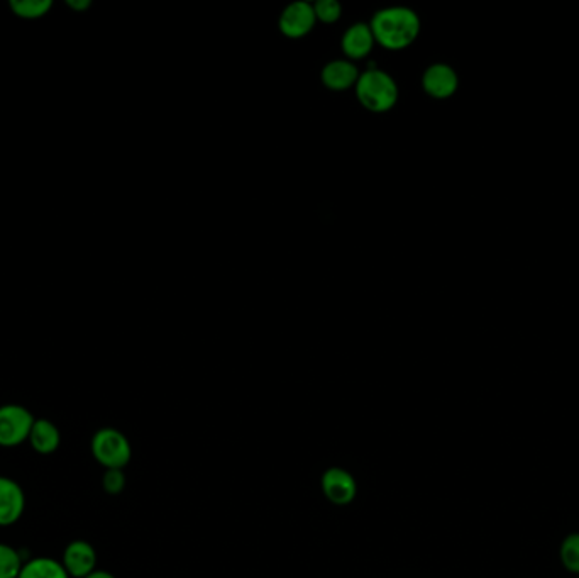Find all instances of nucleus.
<instances>
[{
    "mask_svg": "<svg viewBox=\"0 0 579 578\" xmlns=\"http://www.w3.org/2000/svg\"><path fill=\"white\" fill-rule=\"evenodd\" d=\"M419 31V17L405 7H392L378 12L371 23V33L375 36V41L388 50H402L412 45L419 36Z\"/></svg>",
    "mask_w": 579,
    "mask_h": 578,
    "instance_id": "f257e3e1",
    "label": "nucleus"
},
{
    "mask_svg": "<svg viewBox=\"0 0 579 578\" xmlns=\"http://www.w3.org/2000/svg\"><path fill=\"white\" fill-rule=\"evenodd\" d=\"M358 97L366 109L373 112H385L395 106L398 89L390 75L370 70L358 80Z\"/></svg>",
    "mask_w": 579,
    "mask_h": 578,
    "instance_id": "f03ea898",
    "label": "nucleus"
},
{
    "mask_svg": "<svg viewBox=\"0 0 579 578\" xmlns=\"http://www.w3.org/2000/svg\"><path fill=\"white\" fill-rule=\"evenodd\" d=\"M92 455L105 470H111V468L122 470L127 463L131 462L133 448L121 431L114 428H102L92 438Z\"/></svg>",
    "mask_w": 579,
    "mask_h": 578,
    "instance_id": "7ed1b4c3",
    "label": "nucleus"
},
{
    "mask_svg": "<svg viewBox=\"0 0 579 578\" xmlns=\"http://www.w3.org/2000/svg\"><path fill=\"white\" fill-rule=\"evenodd\" d=\"M33 414L23 406L7 404L0 407V446L14 448L29 440L33 429Z\"/></svg>",
    "mask_w": 579,
    "mask_h": 578,
    "instance_id": "20e7f679",
    "label": "nucleus"
},
{
    "mask_svg": "<svg viewBox=\"0 0 579 578\" xmlns=\"http://www.w3.org/2000/svg\"><path fill=\"white\" fill-rule=\"evenodd\" d=\"M320 485L327 501L332 502L334 506H348L358 495L356 478L344 468H327Z\"/></svg>",
    "mask_w": 579,
    "mask_h": 578,
    "instance_id": "39448f33",
    "label": "nucleus"
},
{
    "mask_svg": "<svg viewBox=\"0 0 579 578\" xmlns=\"http://www.w3.org/2000/svg\"><path fill=\"white\" fill-rule=\"evenodd\" d=\"M63 567L70 578L89 577L97 567V553L94 546L87 541H73L63 553Z\"/></svg>",
    "mask_w": 579,
    "mask_h": 578,
    "instance_id": "423d86ee",
    "label": "nucleus"
},
{
    "mask_svg": "<svg viewBox=\"0 0 579 578\" xmlns=\"http://www.w3.org/2000/svg\"><path fill=\"white\" fill-rule=\"evenodd\" d=\"M26 507V497H24L21 485L14 482L12 478L0 477V526H12L23 516Z\"/></svg>",
    "mask_w": 579,
    "mask_h": 578,
    "instance_id": "0eeeda50",
    "label": "nucleus"
},
{
    "mask_svg": "<svg viewBox=\"0 0 579 578\" xmlns=\"http://www.w3.org/2000/svg\"><path fill=\"white\" fill-rule=\"evenodd\" d=\"M314 7L307 2H295L288 6L280 17V29L288 38H302L314 28Z\"/></svg>",
    "mask_w": 579,
    "mask_h": 578,
    "instance_id": "6e6552de",
    "label": "nucleus"
},
{
    "mask_svg": "<svg viewBox=\"0 0 579 578\" xmlns=\"http://www.w3.org/2000/svg\"><path fill=\"white\" fill-rule=\"evenodd\" d=\"M458 73L449 65H432L424 75V89L434 99H449L458 90Z\"/></svg>",
    "mask_w": 579,
    "mask_h": 578,
    "instance_id": "1a4fd4ad",
    "label": "nucleus"
},
{
    "mask_svg": "<svg viewBox=\"0 0 579 578\" xmlns=\"http://www.w3.org/2000/svg\"><path fill=\"white\" fill-rule=\"evenodd\" d=\"M28 441L39 455H51L60 446L61 434L55 424L48 419H36Z\"/></svg>",
    "mask_w": 579,
    "mask_h": 578,
    "instance_id": "9d476101",
    "label": "nucleus"
},
{
    "mask_svg": "<svg viewBox=\"0 0 579 578\" xmlns=\"http://www.w3.org/2000/svg\"><path fill=\"white\" fill-rule=\"evenodd\" d=\"M373 43H375V36L371 33V28L364 24H356L344 34L342 48L351 58H363L370 53Z\"/></svg>",
    "mask_w": 579,
    "mask_h": 578,
    "instance_id": "9b49d317",
    "label": "nucleus"
},
{
    "mask_svg": "<svg viewBox=\"0 0 579 578\" xmlns=\"http://www.w3.org/2000/svg\"><path fill=\"white\" fill-rule=\"evenodd\" d=\"M324 84L332 90H344L358 80V70L348 62L329 63L322 72Z\"/></svg>",
    "mask_w": 579,
    "mask_h": 578,
    "instance_id": "f8f14e48",
    "label": "nucleus"
},
{
    "mask_svg": "<svg viewBox=\"0 0 579 578\" xmlns=\"http://www.w3.org/2000/svg\"><path fill=\"white\" fill-rule=\"evenodd\" d=\"M17 578H70L63 563L53 558H34L24 565Z\"/></svg>",
    "mask_w": 579,
    "mask_h": 578,
    "instance_id": "ddd939ff",
    "label": "nucleus"
},
{
    "mask_svg": "<svg viewBox=\"0 0 579 578\" xmlns=\"http://www.w3.org/2000/svg\"><path fill=\"white\" fill-rule=\"evenodd\" d=\"M9 7L17 17L33 21V19L45 17L51 11L53 2L51 0H11Z\"/></svg>",
    "mask_w": 579,
    "mask_h": 578,
    "instance_id": "4468645a",
    "label": "nucleus"
},
{
    "mask_svg": "<svg viewBox=\"0 0 579 578\" xmlns=\"http://www.w3.org/2000/svg\"><path fill=\"white\" fill-rule=\"evenodd\" d=\"M559 558L568 572L579 575V533H571L564 538L559 548Z\"/></svg>",
    "mask_w": 579,
    "mask_h": 578,
    "instance_id": "2eb2a0df",
    "label": "nucleus"
},
{
    "mask_svg": "<svg viewBox=\"0 0 579 578\" xmlns=\"http://www.w3.org/2000/svg\"><path fill=\"white\" fill-rule=\"evenodd\" d=\"M23 567L19 553L12 546L0 543V578H17Z\"/></svg>",
    "mask_w": 579,
    "mask_h": 578,
    "instance_id": "dca6fc26",
    "label": "nucleus"
},
{
    "mask_svg": "<svg viewBox=\"0 0 579 578\" xmlns=\"http://www.w3.org/2000/svg\"><path fill=\"white\" fill-rule=\"evenodd\" d=\"M102 487H104L107 494H121L124 487H126V475L119 468L105 470L104 477H102Z\"/></svg>",
    "mask_w": 579,
    "mask_h": 578,
    "instance_id": "f3484780",
    "label": "nucleus"
},
{
    "mask_svg": "<svg viewBox=\"0 0 579 578\" xmlns=\"http://www.w3.org/2000/svg\"><path fill=\"white\" fill-rule=\"evenodd\" d=\"M315 17L324 23H334L341 16V6L336 0H320L314 6Z\"/></svg>",
    "mask_w": 579,
    "mask_h": 578,
    "instance_id": "a211bd4d",
    "label": "nucleus"
},
{
    "mask_svg": "<svg viewBox=\"0 0 579 578\" xmlns=\"http://www.w3.org/2000/svg\"><path fill=\"white\" fill-rule=\"evenodd\" d=\"M67 4L72 7V9H75V11L80 12L87 11V9L92 6L90 0H68Z\"/></svg>",
    "mask_w": 579,
    "mask_h": 578,
    "instance_id": "6ab92c4d",
    "label": "nucleus"
},
{
    "mask_svg": "<svg viewBox=\"0 0 579 578\" xmlns=\"http://www.w3.org/2000/svg\"><path fill=\"white\" fill-rule=\"evenodd\" d=\"M85 578H116L112 573L104 572V570H95L94 573H90L89 577Z\"/></svg>",
    "mask_w": 579,
    "mask_h": 578,
    "instance_id": "aec40b11",
    "label": "nucleus"
},
{
    "mask_svg": "<svg viewBox=\"0 0 579 578\" xmlns=\"http://www.w3.org/2000/svg\"><path fill=\"white\" fill-rule=\"evenodd\" d=\"M578 577H579V575H578Z\"/></svg>",
    "mask_w": 579,
    "mask_h": 578,
    "instance_id": "412c9836",
    "label": "nucleus"
}]
</instances>
